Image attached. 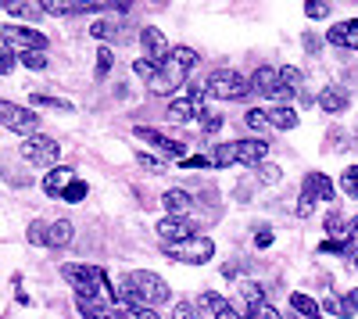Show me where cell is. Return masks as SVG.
I'll use <instances>...</instances> for the list:
<instances>
[{"mask_svg": "<svg viewBox=\"0 0 358 319\" xmlns=\"http://www.w3.org/2000/svg\"><path fill=\"white\" fill-rule=\"evenodd\" d=\"M118 316L122 319H158V312L147 305H118Z\"/></svg>", "mask_w": 358, "mask_h": 319, "instance_id": "27", "label": "cell"}, {"mask_svg": "<svg viewBox=\"0 0 358 319\" xmlns=\"http://www.w3.org/2000/svg\"><path fill=\"white\" fill-rule=\"evenodd\" d=\"M351 298H355V302H358V287H355V291H351Z\"/></svg>", "mask_w": 358, "mask_h": 319, "instance_id": "51", "label": "cell"}, {"mask_svg": "<svg viewBox=\"0 0 358 319\" xmlns=\"http://www.w3.org/2000/svg\"><path fill=\"white\" fill-rule=\"evenodd\" d=\"M204 94L219 97V101H241L251 94V79H244L236 69H215L204 79Z\"/></svg>", "mask_w": 358, "mask_h": 319, "instance_id": "2", "label": "cell"}, {"mask_svg": "<svg viewBox=\"0 0 358 319\" xmlns=\"http://www.w3.org/2000/svg\"><path fill=\"white\" fill-rule=\"evenodd\" d=\"M305 183L312 187V194H315V201H322V205H330V201L337 197V190H334V183H330V176H322V172H308V176H305Z\"/></svg>", "mask_w": 358, "mask_h": 319, "instance_id": "21", "label": "cell"}, {"mask_svg": "<svg viewBox=\"0 0 358 319\" xmlns=\"http://www.w3.org/2000/svg\"><path fill=\"white\" fill-rule=\"evenodd\" d=\"M11 69H15V50L0 40V76H8Z\"/></svg>", "mask_w": 358, "mask_h": 319, "instance_id": "38", "label": "cell"}, {"mask_svg": "<svg viewBox=\"0 0 358 319\" xmlns=\"http://www.w3.org/2000/svg\"><path fill=\"white\" fill-rule=\"evenodd\" d=\"M162 251L169 258H176V262H187V266H204L208 258L215 255V241L212 237H204V234H194L187 241H179V244H162Z\"/></svg>", "mask_w": 358, "mask_h": 319, "instance_id": "3", "label": "cell"}, {"mask_svg": "<svg viewBox=\"0 0 358 319\" xmlns=\"http://www.w3.org/2000/svg\"><path fill=\"white\" fill-rule=\"evenodd\" d=\"M0 126L11 129V133H22V136H36L40 129V115L33 108H22V104H11V101H0Z\"/></svg>", "mask_w": 358, "mask_h": 319, "instance_id": "5", "label": "cell"}, {"mask_svg": "<svg viewBox=\"0 0 358 319\" xmlns=\"http://www.w3.org/2000/svg\"><path fill=\"white\" fill-rule=\"evenodd\" d=\"M233 148H236V162H241V165H255V169L268 155V143L265 140H233Z\"/></svg>", "mask_w": 358, "mask_h": 319, "instance_id": "13", "label": "cell"}, {"mask_svg": "<svg viewBox=\"0 0 358 319\" xmlns=\"http://www.w3.org/2000/svg\"><path fill=\"white\" fill-rule=\"evenodd\" d=\"M326 234H330V241L348 237V222H344V215H341V212H330V215H326Z\"/></svg>", "mask_w": 358, "mask_h": 319, "instance_id": "25", "label": "cell"}, {"mask_svg": "<svg viewBox=\"0 0 358 319\" xmlns=\"http://www.w3.org/2000/svg\"><path fill=\"white\" fill-rule=\"evenodd\" d=\"M172 319H201V316H197V309H194L190 302H176V309H172Z\"/></svg>", "mask_w": 358, "mask_h": 319, "instance_id": "42", "label": "cell"}, {"mask_svg": "<svg viewBox=\"0 0 358 319\" xmlns=\"http://www.w3.org/2000/svg\"><path fill=\"white\" fill-rule=\"evenodd\" d=\"M172 62H176L179 69L190 72V69L197 65V50H194V47H172Z\"/></svg>", "mask_w": 358, "mask_h": 319, "instance_id": "26", "label": "cell"}, {"mask_svg": "<svg viewBox=\"0 0 358 319\" xmlns=\"http://www.w3.org/2000/svg\"><path fill=\"white\" fill-rule=\"evenodd\" d=\"M47 222H40V219H33V222H29V244H43L47 248Z\"/></svg>", "mask_w": 358, "mask_h": 319, "instance_id": "32", "label": "cell"}, {"mask_svg": "<svg viewBox=\"0 0 358 319\" xmlns=\"http://www.w3.org/2000/svg\"><path fill=\"white\" fill-rule=\"evenodd\" d=\"M212 165H215V169L236 165V148H233V140H229V143H219V148L212 151Z\"/></svg>", "mask_w": 358, "mask_h": 319, "instance_id": "24", "label": "cell"}, {"mask_svg": "<svg viewBox=\"0 0 358 319\" xmlns=\"http://www.w3.org/2000/svg\"><path fill=\"white\" fill-rule=\"evenodd\" d=\"M305 15H308V18H326V15H330V4H319V0H312V4L305 8Z\"/></svg>", "mask_w": 358, "mask_h": 319, "instance_id": "45", "label": "cell"}, {"mask_svg": "<svg viewBox=\"0 0 358 319\" xmlns=\"http://www.w3.org/2000/svg\"><path fill=\"white\" fill-rule=\"evenodd\" d=\"M136 162H140V165H143V169H151V172H162V169H165V165H162V162H158V158H155V155H143V151H140V155H136Z\"/></svg>", "mask_w": 358, "mask_h": 319, "instance_id": "46", "label": "cell"}, {"mask_svg": "<svg viewBox=\"0 0 358 319\" xmlns=\"http://www.w3.org/2000/svg\"><path fill=\"white\" fill-rule=\"evenodd\" d=\"M111 62H115V54H111L108 47H101V50H97V76H108V72H111Z\"/></svg>", "mask_w": 358, "mask_h": 319, "instance_id": "41", "label": "cell"}, {"mask_svg": "<svg viewBox=\"0 0 358 319\" xmlns=\"http://www.w3.org/2000/svg\"><path fill=\"white\" fill-rule=\"evenodd\" d=\"M197 305H201V309H204V312H219V309H222V305H226V302H222V295H215V291H204V295H201V302H197Z\"/></svg>", "mask_w": 358, "mask_h": 319, "instance_id": "36", "label": "cell"}, {"mask_svg": "<svg viewBox=\"0 0 358 319\" xmlns=\"http://www.w3.org/2000/svg\"><path fill=\"white\" fill-rule=\"evenodd\" d=\"M355 269H358V258H355Z\"/></svg>", "mask_w": 358, "mask_h": 319, "instance_id": "52", "label": "cell"}, {"mask_svg": "<svg viewBox=\"0 0 358 319\" xmlns=\"http://www.w3.org/2000/svg\"><path fill=\"white\" fill-rule=\"evenodd\" d=\"M179 165H183V169H215L212 165V155H187Z\"/></svg>", "mask_w": 358, "mask_h": 319, "instance_id": "37", "label": "cell"}, {"mask_svg": "<svg viewBox=\"0 0 358 319\" xmlns=\"http://www.w3.org/2000/svg\"><path fill=\"white\" fill-rule=\"evenodd\" d=\"M162 205H165L169 219H187V215L194 212V197H190L187 190L172 187V190H165V194H162Z\"/></svg>", "mask_w": 358, "mask_h": 319, "instance_id": "11", "label": "cell"}, {"mask_svg": "<svg viewBox=\"0 0 358 319\" xmlns=\"http://www.w3.org/2000/svg\"><path fill=\"white\" fill-rule=\"evenodd\" d=\"M183 79H187V69H179V65L172 62V54H169V62H165V65H158L155 79L147 83V90L158 94V97H169V94H176L179 86H183Z\"/></svg>", "mask_w": 358, "mask_h": 319, "instance_id": "7", "label": "cell"}, {"mask_svg": "<svg viewBox=\"0 0 358 319\" xmlns=\"http://www.w3.org/2000/svg\"><path fill=\"white\" fill-rule=\"evenodd\" d=\"M72 187V169H50L47 176H43V194L47 197H65V190Z\"/></svg>", "mask_w": 358, "mask_h": 319, "instance_id": "16", "label": "cell"}, {"mask_svg": "<svg viewBox=\"0 0 358 319\" xmlns=\"http://www.w3.org/2000/svg\"><path fill=\"white\" fill-rule=\"evenodd\" d=\"M22 158L29 165H40V169H57V158H62V148H57V140L54 136H25L22 140Z\"/></svg>", "mask_w": 358, "mask_h": 319, "instance_id": "4", "label": "cell"}, {"mask_svg": "<svg viewBox=\"0 0 358 319\" xmlns=\"http://www.w3.org/2000/svg\"><path fill=\"white\" fill-rule=\"evenodd\" d=\"M326 40H330L334 47H351V50H358V18L337 22L330 33H326Z\"/></svg>", "mask_w": 358, "mask_h": 319, "instance_id": "14", "label": "cell"}, {"mask_svg": "<svg viewBox=\"0 0 358 319\" xmlns=\"http://www.w3.org/2000/svg\"><path fill=\"white\" fill-rule=\"evenodd\" d=\"M86 197V183L83 180H72V187L65 190V201H69V205H76V201H83Z\"/></svg>", "mask_w": 358, "mask_h": 319, "instance_id": "43", "label": "cell"}, {"mask_svg": "<svg viewBox=\"0 0 358 319\" xmlns=\"http://www.w3.org/2000/svg\"><path fill=\"white\" fill-rule=\"evenodd\" d=\"M33 104H40V108H57V111H72L69 101H62V97H47V94H33Z\"/></svg>", "mask_w": 358, "mask_h": 319, "instance_id": "33", "label": "cell"}, {"mask_svg": "<svg viewBox=\"0 0 358 319\" xmlns=\"http://www.w3.org/2000/svg\"><path fill=\"white\" fill-rule=\"evenodd\" d=\"M140 43H143V54H147V62H155V65H165L169 62V43H165V36H162V29H155V25H147L143 33H140Z\"/></svg>", "mask_w": 358, "mask_h": 319, "instance_id": "9", "label": "cell"}, {"mask_svg": "<svg viewBox=\"0 0 358 319\" xmlns=\"http://www.w3.org/2000/svg\"><path fill=\"white\" fill-rule=\"evenodd\" d=\"M290 309L301 316V319H319V316H322V305L312 302V298L301 295V291H294V295H290Z\"/></svg>", "mask_w": 358, "mask_h": 319, "instance_id": "22", "label": "cell"}, {"mask_svg": "<svg viewBox=\"0 0 358 319\" xmlns=\"http://www.w3.org/2000/svg\"><path fill=\"white\" fill-rule=\"evenodd\" d=\"M76 309H79L83 319H122V316H118V309L104 305L101 298H76Z\"/></svg>", "mask_w": 358, "mask_h": 319, "instance_id": "15", "label": "cell"}, {"mask_svg": "<svg viewBox=\"0 0 358 319\" xmlns=\"http://www.w3.org/2000/svg\"><path fill=\"white\" fill-rule=\"evenodd\" d=\"M90 33H94L97 40H108V36H115V22H94V25H90Z\"/></svg>", "mask_w": 358, "mask_h": 319, "instance_id": "44", "label": "cell"}, {"mask_svg": "<svg viewBox=\"0 0 358 319\" xmlns=\"http://www.w3.org/2000/svg\"><path fill=\"white\" fill-rule=\"evenodd\" d=\"M0 40L22 54H43L47 50V36L36 33V29H29V25H4L0 29Z\"/></svg>", "mask_w": 358, "mask_h": 319, "instance_id": "6", "label": "cell"}, {"mask_svg": "<svg viewBox=\"0 0 358 319\" xmlns=\"http://www.w3.org/2000/svg\"><path fill=\"white\" fill-rule=\"evenodd\" d=\"M155 234L162 237V244H179V241L194 237V226H190L187 219H162V222L155 226Z\"/></svg>", "mask_w": 358, "mask_h": 319, "instance_id": "12", "label": "cell"}, {"mask_svg": "<svg viewBox=\"0 0 358 319\" xmlns=\"http://www.w3.org/2000/svg\"><path fill=\"white\" fill-rule=\"evenodd\" d=\"M312 208H315V194H312V187L305 183L301 197H297V215H301V219H308V215H312Z\"/></svg>", "mask_w": 358, "mask_h": 319, "instance_id": "31", "label": "cell"}, {"mask_svg": "<svg viewBox=\"0 0 358 319\" xmlns=\"http://www.w3.org/2000/svg\"><path fill=\"white\" fill-rule=\"evenodd\" d=\"M348 90H344V86H326V90L315 97V104L322 108V111H330V115H337V111H344L348 108Z\"/></svg>", "mask_w": 358, "mask_h": 319, "instance_id": "17", "label": "cell"}, {"mask_svg": "<svg viewBox=\"0 0 358 319\" xmlns=\"http://www.w3.org/2000/svg\"><path fill=\"white\" fill-rule=\"evenodd\" d=\"M222 129V115H208V119H201V133L204 136H215Z\"/></svg>", "mask_w": 358, "mask_h": 319, "instance_id": "40", "label": "cell"}, {"mask_svg": "<svg viewBox=\"0 0 358 319\" xmlns=\"http://www.w3.org/2000/svg\"><path fill=\"white\" fill-rule=\"evenodd\" d=\"M18 62L25 69H33V72H43L47 69V54H18Z\"/></svg>", "mask_w": 358, "mask_h": 319, "instance_id": "35", "label": "cell"}, {"mask_svg": "<svg viewBox=\"0 0 358 319\" xmlns=\"http://www.w3.org/2000/svg\"><path fill=\"white\" fill-rule=\"evenodd\" d=\"M255 244H258V248H268V244H273V229H268V226H258Z\"/></svg>", "mask_w": 358, "mask_h": 319, "instance_id": "47", "label": "cell"}, {"mask_svg": "<svg viewBox=\"0 0 358 319\" xmlns=\"http://www.w3.org/2000/svg\"><path fill=\"white\" fill-rule=\"evenodd\" d=\"M305 50H308V54L319 50V36H315V33H305Z\"/></svg>", "mask_w": 358, "mask_h": 319, "instance_id": "50", "label": "cell"}, {"mask_svg": "<svg viewBox=\"0 0 358 319\" xmlns=\"http://www.w3.org/2000/svg\"><path fill=\"white\" fill-rule=\"evenodd\" d=\"M244 319H255V316H244Z\"/></svg>", "mask_w": 358, "mask_h": 319, "instance_id": "53", "label": "cell"}, {"mask_svg": "<svg viewBox=\"0 0 358 319\" xmlns=\"http://www.w3.org/2000/svg\"><path fill=\"white\" fill-rule=\"evenodd\" d=\"M133 133H136L143 143L158 148L165 158H176V162H183V158H187V143H179V140H172V136H165V133H158V129H151V126H136Z\"/></svg>", "mask_w": 358, "mask_h": 319, "instance_id": "8", "label": "cell"}, {"mask_svg": "<svg viewBox=\"0 0 358 319\" xmlns=\"http://www.w3.org/2000/svg\"><path fill=\"white\" fill-rule=\"evenodd\" d=\"M268 115V126L273 129H294L297 126V111L290 104H273V108H265Z\"/></svg>", "mask_w": 358, "mask_h": 319, "instance_id": "19", "label": "cell"}, {"mask_svg": "<svg viewBox=\"0 0 358 319\" xmlns=\"http://www.w3.org/2000/svg\"><path fill=\"white\" fill-rule=\"evenodd\" d=\"M255 319H280V312H276L273 305H262V309L255 312Z\"/></svg>", "mask_w": 358, "mask_h": 319, "instance_id": "49", "label": "cell"}, {"mask_svg": "<svg viewBox=\"0 0 358 319\" xmlns=\"http://www.w3.org/2000/svg\"><path fill=\"white\" fill-rule=\"evenodd\" d=\"M133 72H136L143 83H151L155 72H158V65H155V62H147V57H140V62H133Z\"/></svg>", "mask_w": 358, "mask_h": 319, "instance_id": "34", "label": "cell"}, {"mask_svg": "<svg viewBox=\"0 0 358 319\" xmlns=\"http://www.w3.org/2000/svg\"><path fill=\"white\" fill-rule=\"evenodd\" d=\"M72 234H76V226H72L69 219L50 222V229H47V248H69V244H72Z\"/></svg>", "mask_w": 358, "mask_h": 319, "instance_id": "20", "label": "cell"}, {"mask_svg": "<svg viewBox=\"0 0 358 319\" xmlns=\"http://www.w3.org/2000/svg\"><path fill=\"white\" fill-rule=\"evenodd\" d=\"M301 90V69H294V65H283L280 69V97H290Z\"/></svg>", "mask_w": 358, "mask_h": 319, "instance_id": "23", "label": "cell"}, {"mask_svg": "<svg viewBox=\"0 0 358 319\" xmlns=\"http://www.w3.org/2000/svg\"><path fill=\"white\" fill-rule=\"evenodd\" d=\"M255 172H258V180H262V183H280V176H283V172H280L276 165H265V162H262Z\"/></svg>", "mask_w": 358, "mask_h": 319, "instance_id": "39", "label": "cell"}, {"mask_svg": "<svg viewBox=\"0 0 358 319\" xmlns=\"http://www.w3.org/2000/svg\"><path fill=\"white\" fill-rule=\"evenodd\" d=\"M322 312H330V316H337V319H355V312H358V302L351 298V295H330L322 302Z\"/></svg>", "mask_w": 358, "mask_h": 319, "instance_id": "18", "label": "cell"}, {"mask_svg": "<svg viewBox=\"0 0 358 319\" xmlns=\"http://www.w3.org/2000/svg\"><path fill=\"white\" fill-rule=\"evenodd\" d=\"M215 319H244V312H236V305H222L215 312Z\"/></svg>", "mask_w": 358, "mask_h": 319, "instance_id": "48", "label": "cell"}, {"mask_svg": "<svg viewBox=\"0 0 358 319\" xmlns=\"http://www.w3.org/2000/svg\"><path fill=\"white\" fill-rule=\"evenodd\" d=\"M341 190H344L348 197H358V165H348V169L341 172Z\"/></svg>", "mask_w": 358, "mask_h": 319, "instance_id": "28", "label": "cell"}, {"mask_svg": "<svg viewBox=\"0 0 358 319\" xmlns=\"http://www.w3.org/2000/svg\"><path fill=\"white\" fill-rule=\"evenodd\" d=\"M251 94L280 97V69L276 65H258L255 76H251Z\"/></svg>", "mask_w": 358, "mask_h": 319, "instance_id": "10", "label": "cell"}, {"mask_svg": "<svg viewBox=\"0 0 358 319\" xmlns=\"http://www.w3.org/2000/svg\"><path fill=\"white\" fill-rule=\"evenodd\" d=\"M62 276L76 287V298H97V295H111L115 298V287L108 283V273L97 266H62Z\"/></svg>", "mask_w": 358, "mask_h": 319, "instance_id": "1", "label": "cell"}, {"mask_svg": "<svg viewBox=\"0 0 358 319\" xmlns=\"http://www.w3.org/2000/svg\"><path fill=\"white\" fill-rule=\"evenodd\" d=\"M241 295L248 298V305H251V312H258V309L265 305V298H262V287H258V283H251V280H248V283L241 287Z\"/></svg>", "mask_w": 358, "mask_h": 319, "instance_id": "30", "label": "cell"}, {"mask_svg": "<svg viewBox=\"0 0 358 319\" xmlns=\"http://www.w3.org/2000/svg\"><path fill=\"white\" fill-rule=\"evenodd\" d=\"M244 122H248V129L265 133V129H268V115H265V108H251V111L244 115Z\"/></svg>", "mask_w": 358, "mask_h": 319, "instance_id": "29", "label": "cell"}]
</instances>
